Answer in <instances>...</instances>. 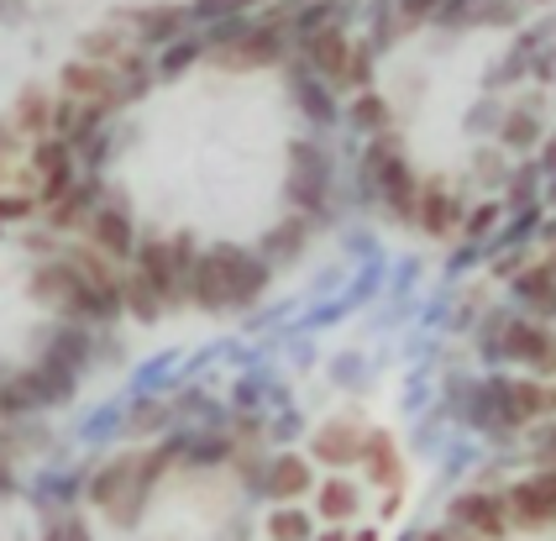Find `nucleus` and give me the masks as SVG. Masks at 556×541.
<instances>
[{
	"label": "nucleus",
	"mask_w": 556,
	"mask_h": 541,
	"mask_svg": "<svg viewBox=\"0 0 556 541\" xmlns=\"http://www.w3.org/2000/svg\"><path fill=\"white\" fill-rule=\"evenodd\" d=\"M268 285V268L263 257L242 253V248H211L194 268V300L211 305V311H237V305H252Z\"/></svg>",
	"instance_id": "obj_1"
},
{
	"label": "nucleus",
	"mask_w": 556,
	"mask_h": 541,
	"mask_svg": "<svg viewBox=\"0 0 556 541\" xmlns=\"http://www.w3.org/2000/svg\"><path fill=\"white\" fill-rule=\"evenodd\" d=\"M31 294H37L42 305L63 311V316L100 320V305H94L90 285H85V274H79L74 263H48V268H37V274H31Z\"/></svg>",
	"instance_id": "obj_2"
},
{
	"label": "nucleus",
	"mask_w": 556,
	"mask_h": 541,
	"mask_svg": "<svg viewBox=\"0 0 556 541\" xmlns=\"http://www.w3.org/2000/svg\"><path fill=\"white\" fill-rule=\"evenodd\" d=\"M63 90L74 100H94V105H105V111H111L116 100H126V85L100 64H68L63 68Z\"/></svg>",
	"instance_id": "obj_3"
},
{
	"label": "nucleus",
	"mask_w": 556,
	"mask_h": 541,
	"mask_svg": "<svg viewBox=\"0 0 556 541\" xmlns=\"http://www.w3.org/2000/svg\"><path fill=\"white\" fill-rule=\"evenodd\" d=\"M289 194L300 205H320V194H326V159H320V148H309V142L289 148Z\"/></svg>",
	"instance_id": "obj_4"
},
{
	"label": "nucleus",
	"mask_w": 556,
	"mask_h": 541,
	"mask_svg": "<svg viewBox=\"0 0 556 541\" xmlns=\"http://www.w3.org/2000/svg\"><path fill=\"white\" fill-rule=\"evenodd\" d=\"M31 168L42 174V200L53 205L59 194H68V179H74V142H37Z\"/></svg>",
	"instance_id": "obj_5"
},
{
	"label": "nucleus",
	"mask_w": 556,
	"mask_h": 541,
	"mask_svg": "<svg viewBox=\"0 0 556 541\" xmlns=\"http://www.w3.org/2000/svg\"><path fill=\"white\" fill-rule=\"evenodd\" d=\"M278 53H283V37H278V27H257V33H248L242 42L220 48L216 59L226 68H257V64H274Z\"/></svg>",
	"instance_id": "obj_6"
},
{
	"label": "nucleus",
	"mask_w": 556,
	"mask_h": 541,
	"mask_svg": "<svg viewBox=\"0 0 556 541\" xmlns=\"http://www.w3.org/2000/svg\"><path fill=\"white\" fill-rule=\"evenodd\" d=\"M90 237H94V248H100V253L126 257L131 253V216L116 211V205H105V211H94L90 216Z\"/></svg>",
	"instance_id": "obj_7"
},
{
	"label": "nucleus",
	"mask_w": 556,
	"mask_h": 541,
	"mask_svg": "<svg viewBox=\"0 0 556 541\" xmlns=\"http://www.w3.org/2000/svg\"><path fill=\"white\" fill-rule=\"evenodd\" d=\"M309 64L320 68L326 79H346V68H352V48H346V37L337 33V27H326V33L309 37Z\"/></svg>",
	"instance_id": "obj_8"
},
{
	"label": "nucleus",
	"mask_w": 556,
	"mask_h": 541,
	"mask_svg": "<svg viewBox=\"0 0 556 541\" xmlns=\"http://www.w3.org/2000/svg\"><path fill=\"white\" fill-rule=\"evenodd\" d=\"M100 116H105V105H94V100H63L59 111H53V131H59L63 142H79V137H90L100 127Z\"/></svg>",
	"instance_id": "obj_9"
},
{
	"label": "nucleus",
	"mask_w": 556,
	"mask_h": 541,
	"mask_svg": "<svg viewBox=\"0 0 556 541\" xmlns=\"http://www.w3.org/2000/svg\"><path fill=\"white\" fill-rule=\"evenodd\" d=\"M305 489H309V468L300 457H278L274 468L263 474V494H274V500H294Z\"/></svg>",
	"instance_id": "obj_10"
},
{
	"label": "nucleus",
	"mask_w": 556,
	"mask_h": 541,
	"mask_svg": "<svg viewBox=\"0 0 556 541\" xmlns=\"http://www.w3.org/2000/svg\"><path fill=\"white\" fill-rule=\"evenodd\" d=\"M515 509H520L526 520H552L556 515V474L520 483V489H515Z\"/></svg>",
	"instance_id": "obj_11"
},
{
	"label": "nucleus",
	"mask_w": 556,
	"mask_h": 541,
	"mask_svg": "<svg viewBox=\"0 0 556 541\" xmlns=\"http://www.w3.org/2000/svg\"><path fill=\"white\" fill-rule=\"evenodd\" d=\"M122 305H126V311H137V316H142V320H153L157 311L168 305V300H163V289H157L153 279H148V274L137 268L131 279H122Z\"/></svg>",
	"instance_id": "obj_12"
},
{
	"label": "nucleus",
	"mask_w": 556,
	"mask_h": 541,
	"mask_svg": "<svg viewBox=\"0 0 556 541\" xmlns=\"http://www.w3.org/2000/svg\"><path fill=\"white\" fill-rule=\"evenodd\" d=\"M509 352H515V357H530L535 368H556V337L535 331V326H515V331H509Z\"/></svg>",
	"instance_id": "obj_13"
},
{
	"label": "nucleus",
	"mask_w": 556,
	"mask_h": 541,
	"mask_svg": "<svg viewBox=\"0 0 556 541\" xmlns=\"http://www.w3.org/2000/svg\"><path fill=\"white\" fill-rule=\"evenodd\" d=\"M457 520H467L472 531H483V537H504V505L498 500H483V494H472L457 505Z\"/></svg>",
	"instance_id": "obj_14"
},
{
	"label": "nucleus",
	"mask_w": 556,
	"mask_h": 541,
	"mask_svg": "<svg viewBox=\"0 0 556 541\" xmlns=\"http://www.w3.org/2000/svg\"><path fill=\"white\" fill-rule=\"evenodd\" d=\"M315 452H320L326 463H352V457H363V437H357L352 426H326V431L315 437Z\"/></svg>",
	"instance_id": "obj_15"
},
{
	"label": "nucleus",
	"mask_w": 556,
	"mask_h": 541,
	"mask_svg": "<svg viewBox=\"0 0 556 541\" xmlns=\"http://www.w3.org/2000/svg\"><path fill=\"white\" fill-rule=\"evenodd\" d=\"M11 127L31 131V137H37L42 127H53V100L42 96V90H27V96L16 100V122H11Z\"/></svg>",
	"instance_id": "obj_16"
},
{
	"label": "nucleus",
	"mask_w": 556,
	"mask_h": 541,
	"mask_svg": "<svg viewBox=\"0 0 556 541\" xmlns=\"http://www.w3.org/2000/svg\"><path fill=\"white\" fill-rule=\"evenodd\" d=\"M320 509H326L331 520L357 515V489H352V483H326V489H320Z\"/></svg>",
	"instance_id": "obj_17"
},
{
	"label": "nucleus",
	"mask_w": 556,
	"mask_h": 541,
	"mask_svg": "<svg viewBox=\"0 0 556 541\" xmlns=\"http://www.w3.org/2000/svg\"><path fill=\"white\" fill-rule=\"evenodd\" d=\"M85 352H90L85 331H74V326H68V331H59V337H53L48 357H59V363H68V368H79V363H85Z\"/></svg>",
	"instance_id": "obj_18"
},
{
	"label": "nucleus",
	"mask_w": 556,
	"mask_h": 541,
	"mask_svg": "<svg viewBox=\"0 0 556 541\" xmlns=\"http://www.w3.org/2000/svg\"><path fill=\"white\" fill-rule=\"evenodd\" d=\"M268 537L274 541H305L309 537V520L300 509H278L274 520H268Z\"/></svg>",
	"instance_id": "obj_19"
},
{
	"label": "nucleus",
	"mask_w": 556,
	"mask_h": 541,
	"mask_svg": "<svg viewBox=\"0 0 556 541\" xmlns=\"http://www.w3.org/2000/svg\"><path fill=\"white\" fill-rule=\"evenodd\" d=\"M294 96H300V105H305V116H315V122H326V116H331L326 90H320V85H309L305 74H294Z\"/></svg>",
	"instance_id": "obj_20"
},
{
	"label": "nucleus",
	"mask_w": 556,
	"mask_h": 541,
	"mask_svg": "<svg viewBox=\"0 0 556 541\" xmlns=\"http://www.w3.org/2000/svg\"><path fill=\"white\" fill-rule=\"evenodd\" d=\"M85 211H90V190H68V194H59V200H53V222H59V226H74Z\"/></svg>",
	"instance_id": "obj_21"
},
{
	"label": "nucleus",
	"mask_w": 556,
	"mask_h": 541,
	"mask_svg": "<svg viewBox=\"0 0 556 541\" xmlns=\"http://www.w3.org/2000/svg\"><path fill=\"white\" fill-rule=\"evenodd\" d=\"M420 216H426V226H431V231H446V226H452V200H446V194H426Z\"/></svg>",
	"instance_id": "obj_22"
},
{
	"label": "nucleus",
	"mask_w": 556,
	"mask_h": 541,
	"mask_svg": "<svg viewBox=\"0 0 556 541\" xmlns=\"http://www.w3.org/2000/svg\"><path fill=\"white\" fill-rule=\"evenodd\" d=\"M179 22H185V11H153L142 33H148V37H174V33H179Z\"/></svg>",
	"instance_id": "obj_23"
},
{
	"label": "nucleus",
	"mask_w": 556,
	"mask_h": 541,
	"mask_svg": "<svg viewBox=\"0 0 556 541\" xmlns=\"http://www.w3.org/2000/svg\"><path fill=\"white\" fill-rule=\"evenodd\" d=\"M504 394L515 400V405H509L515 415H535V411H541V389H530V383H515V389H504Z\"/></svg>",
	"instance_id": "obj_24"
},
{
	"label": "nucleus",
	"mask_w": 556,
	"mask_h": 541,
	"mask_svg": "<svg viewBox=\"0 0 556 541\" xmlns=\"http://www.w3.org/2000/svg\"><path fill=\"white\" fill-rule=\"evenodd\" d=\"M300 237H305V226H300V222H294V226H278L274 242H268V253H300Z\"/></svg>",
	"instance_id": "obj_25"
},
{
	"label": "nucleus",
	"mask_w": 556,
	"mask_h": 541,
	"mask_svg": "<svg viewBox=\"0 0 556 541\" xmlns=\"http://www.w3.org/2000/svg\"><path fill=\"white\" fill-rule=\"evenodd\" d=\"M31 205H37L31 194H5V200H0V222H22Z\"/></svg>",
	"instance_id": "obj_26"
},
{
	"label": "nucleus",
	"mask_w": 556,
	"mask_h": 541,
	"mask_svg": "<svg viewBox=\"0 0 556 541\" xmlns=\"http://www.w3.org/2000/svg\"><path fill=\"white\" fill-rule=\"evenodd\" d=\"M48 541H90V531H85L79 520H63V526H53V531H48Z\"/></svg>",
	"instance_id": "obj_27"
},
{
	"label": "nucleus",
	"mask_w": 556,
	"mask_h": 541,
	"mask_svg": "<svg viewBox=\"0 0 556 541\" xmlns=\"http://www.w3.org/2000/svg\"><path fill=\"white\" fill-rule=\"evenodd\" d=\"M357 122H368V127H372V122H383V100H357Z\"/></svg>",
	"instance_id": "obj_28"
},
{
	"label": "nucleus",
	"mask_w": 556,
	"mask_h": 541,
	"mask_svg": "<svg viewBox=\"0 0 556 541\" xmlns=\"http://www.w3.org/2000/svg\"><path fill=\"white\" fill-rule=\"evenodd\" d=\"M111 48H116V37L100 33V37H90V48H85V53H111Z\"/></svg>",
	"instance_id": "obj_29"
},
{
	"label": "nucleus",
	"mask_w": 556,
	"mask_h": 541,
	"mask_svg": "<svg viewBox=\"0 0 556 541\" xmlns=\"http://www.w3.org/2000/svg\"><path fill=\"white\" fill-rule=\"evenodd\" d=\"M11 131L16 127H0V174H5V159H11Z\"/></svg>",
	"instance_id": "obj_30"
},
{
	"label": "nucleus",
	"mask_w": 556,
	"mask_h": 541,
	"mask_svg": "<svg viewBox=\"0 0 556 541\" xmlns=\"http://www.w3.org/2000/svg\"><path fill=\"white\" fill-rule=\"evenodd\" d=\"M431 5H435V0H404V11H409V16H426Z\"/></svg>",
	"instance_id": "obj_31"
},
{
	"label": "nucleus",
	"mask_w": 556,
	"mask_h": 541,
	"mask_svg": "<svg viewBox=\"0 0 556 541\" xmlns=\"http://www.w3.org/2000/svg\"><path fill=\"white\" fill-rule=\"evenodd\" d=\"M5 489H11V474H5V468H0V494H5Z\"/></svg>",
	"instance_id": "obj_32"
},
{
	"label": "nucleus",
	"mask_w": 556,
	"mask_h": 541,
	"mask_svg": "<svg viewBox=\"0 0 556 541\" xmlns=\"http://www.w3.org/2000/svg\"><path fill=\"white\" fill-rule=\"evenodd\" d=\"M326 541H341V531H337V537H326Z\"/></svg>",
	"instance_id": "obj_33"
}]
</instances>
